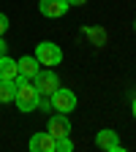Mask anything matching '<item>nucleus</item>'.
Returning a JSON list of instances; mask_svg holds the SVG:
<instances>
[{
  "label": "nucleus",
  "instance_id": "1",
  "mask_svg": "<svg viewBox=\"0 0 136 152\" xmlns=\"http://www.w3.org/2000/svg\"><path fill=\"white\" fill-rule=\"evenodd\" d=\"M33 57H35L44 68H54V65L63 63V49L57 46L54 41H41V44L35 46V54H33Z\"/></svg>",
  "mask_w": 136,
  "mask_h": 152
},
{
  "label": "nucleus",
  "instance_id": "2",
  "mask_svg": "<svg viewBox=\"0 0 136 152\" xmlns=\"http://www.w3.org/2000/svg\"><path fill=\"white\" fill-rule=\"evenodd\" d=\"M33 87L38 90V95H49L60 87V79H57V73L52 71V68H44V71H38L35 76H33Z\"/></svg>",
  "mask_w": 136,
  "mask_h": 152
},
{
  "label": "nucleus",
  "instance_id": "3",
  "mask_svg": "<svg viewBox=\"0 0 136 152\" xmlns=\"http://www.w3.org/2000/svg\"><path fill=\"white\" fill-rule=\"evenodd\" d=\"M49 101H52V111H60V114H68V111H74L76 109V95L71 92V90H63V87H57L52 95H49Z\"/></svg>",
  "mask_w": 136,
  "mask_h": 152
},
{
  "label": "nucleus",
  "instance_id": "4",
  "mask_svg": "<svg viewBox=\"0 0 136 152\" xmlns=\"http://www.w3.org/2000/svg\"><path fill=\"white\" fill-rule=\"evenodd\" d=\"M14 101H16V109L19 111H35V103H38V90L27 82L22 87H16V95H14Z\"/></svg>",
  "mask_w": 136,
  "mask_h": 152
},
{
  "label": "nucleus",
  "instance_id": "5",
  "mask_svg": "<svg viewBox=\"0 0 136 152\" xmlns=\"http://www.w3.org/2000/svg\"><path fill=\"white\" fill-rule=\"evenodd\" d=\"M68 0H38V11H41V16L46 19H60L68 14Z\"/></svg>",
  "mask_w": 136,
  "mask_h": 152
},
{
  "label": "nucleus",
  "instance_id": "6",
  "mask_svg": "<svg viewBox=\"0 0 136 152\" xmlns=\"http://www.w3.org/2000/svg\"><path fill=\"white\" fill-rule=\"evenodd\" d=\"M95 147H98V149H104V152H123L120 136H117V133H114L112 128L98 130V136H95Z\"/></svg>",
  "mask_w": 136,
  "mask_h": 152
},
{
  "label": "nucleus",
  "instance_id": "7",
  "mask_svg": "<svg viewBox=\"0 0 136 152\" xmlns=\"http://www.w3.org/2000/svg\"><path fill=\"white\" fill-rule=\"evenodd\" d=\"M46 130L52 133L54 139L71 136V120H68V114H60V111H57L54 117H49V122H46Z\"/></svg>",
  "mask_w": 136,
  "mask_h": 152
},
{
  "label": "nucleus",
  "instance_id": "8",
  "mask_svg": "<svg viewBox=\"0 0 136 152\" xmlns=\"http://www.w3.org/2000/svg\"><path fill=\"white\" fill-rule=\"evenodd\" d=\"M54 144H57V139L46 130V133H33L27 147H30L33 152H54Z\"/></svg>",
  "mask_w": 136,
  "mask_h": 152
},
{
  "label": "nucleus",
  "instance_id": "9",
  "mask_svg": "<svg viewBox=\"0 0 136 152\" xmlns=\"http://www.w3.org/2000/svg\"><path fill=\"white\" fill-rule=\"evenodd\" d=\"M38 65H41V63H38L33 54H25V57H19V60H16V68H19V73H22V76H27L30 82H33V76L38 73Z\"/></svg>",
  "mask_w": 136,
  "mask_h": 152
},
{
  "label": "nucleus",
  "instance_id": "10",
  "mask_svg": "<svg viewBox=\"0 0 136 152\" xmlns=\"http://www.w3.org/2000/svg\"><path fill=\"white\" fill-rule=\"evenodd\" d=\"M19 73V68H16V60H11L8 54H3L0 57V79H6V82H14V76Z\"/></svg>",
  "mask_w": 136,
  "mask_h": 152
},
{
  "label": "nucleus",
  "instance_id": "11",
  "mask_svg": "<svg viewBox=\"0 0 136 152\" xmlns=\"http://www.w3.org/2000/svg\"><path fill=\"white\" fill-rule=\"evenodd\" d=\"M14 95H16V84H14V82H6V79H0V103H11Z\"/></svg>",
  "mask_w": 136,
  "mask_h": 152
},
{
  "label": "nucleus",
  "instance_id": "12",
  "mask_svg": "<svg viewBox=\"0 0 136 152\" xmlns=\"http://www.w3.org/2000/svg\"><path fill=\"white\" fill-rule=\"evenodd\" d=\"M54 152H74V141H71V136L57 139V144H54Z\"/></svg>",
  "mask_w": 136,
  "mask_h": 152
},
{
  "label": "nucleus",
  "instance_id": "13",
  "mask_svg": "<svg viewBox=\"0 0 136 152\" xmlns=\"http://www.w3.org/2000/svg\"><path fill=\"white\" fill-rule=\"evenodd\" d=\"M87 35H90L98 46H104V41H106V33H104V30H87Z\"/></svg>",
  "mask_w": 136,
  "mask_h": 152
},
{
  "label": "nucleus",
  "instance_id": "14",
  "mask_svg": "<svg viewBox=\"0 0 136 152\" xmlns=\"http://www.w3.org/2000/svg\"><path fill=\"white\" fill-rule=\"evenodd\" d=\"M38 111H52V101L46 98V95H38V103H35Z\"/></svg>",
  "mask_w": 136,
  "mask_h": 152
},
{
  "label": "nucleus",
  "instance_id": "15",
  "mask_svg": "<svg viewBox=\"0 0 136 152\" xmlns=\"http://www.w3.org/2000/svg\"><path fill=\"white\" fill-rule=\"evenodd\" d=\"M6 30H8V16L0 11V35H6Z\"/></svg>",
  "mask_w": 136,
  "mask_h": 152
},
{
  "label": "nucleus",
  "instance_id": "16",
  "mask_svg": "<svg viewBox=\"0 0 136 152\" xmlns=\"http://www.w3.org/2000/svg\"><path fill=\"white\" fill-rule=\"evenodd\" d=\"M6 52H8V44H6V41H3V35H0V57H3V54H6Z\"/></svg>",
  "mask_w": 136,
  "mask_h": 152
},
{
  "label": "nucleus",
  "instance_id": "17",
  "mask_svg": "<svg viewBox=\"0 0 136 152\" xmlns=\"http://www.w3.org/2000/svg\"><path fill=\"white\" fill-rule=\"evenodd\" d=\"M87 0H68V6H85Z\"/></svg>",
  "mask_w": 136,
  "mask_h": 152
},
{
  "label": "nucleus",
  "instance_id": "18",
  "mask_svg": "<svg viewBox=\"0 0 136 152\" xmlns=\"http://www.w3.org/2000/svg\"><path fill=\"white\" fill-rule=\"evenodd\" d=\"M131 114H133V120H136V98L131 101Z\"/></svg>",
  "mask_w": 136,
  "mask_h": 152
},
{
  "label": "nucleus",
  "instance_id": "19",
  "mask_svg": "<svg viewBox=\"0 0 136 152\" xmlns=\"http://www.w3.org/2000/svg\"><path fill=\"white\" fill-rule=\"evenodd\" d=\"M133 33H136V19H133Z\"/></svg>",
  "mask_w": 136,
  "mask_h": 152
}]
</instances>
